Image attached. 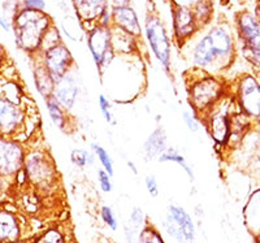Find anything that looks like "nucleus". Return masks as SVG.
Masks as SVG:
<instances>
[{"mask_svg":"<svg viewBox=\"0 0 260 243\" xmlns=\"http://www.w3.org/2000/svg\"><path fill=\"white\" fill-rule=\"evenodd\" d=\"M52 27V18L46 12L39 9H22L13 21L16 43L26 52L39 51Z\"/></svg>","mask_w":260,"mask_h":243,"instance_id":"1","label":"nucleus"},{"mask_svg":"<svg viewBox=\"0 0 260 243\" xmlns=\"http://www.w3.org/2000/svg\"><path fill=\"white\" fill-rule=\"evenodd\" d=\"M236 106V98L233 100V98H229L225 94L215 106H212L207 112L199 117L201 121H203V126L215 142V147L217 150L224 149L231 141V136L233 135L236 119L238 115L234 112Z\"/></svg>","mask_w":260,"mask_h":243,"instance_id":"2","label":"nucleus"},{"mask_svg":"<svg viewBox=\"0 0 260 243\" xmlns=\"http://www.w3.org/2000/svg\"><path fill=\"white\" fill-rule=\"evenodd\" d=\"M225 94L224 81L208 75L207 72H204L203 77L195 78L187 85L189 103L198 117L215 106Z\"/></svg>","mask_w":260,"mask_h":243,"instance_id":"3","label":"nucleus"},{"mask_svg":"<svg viewBox=\"0 0 260 243\" xmlns=\"http://www.w3.org/2000/svg\"><path fill=\"white\" fill-rule=\"evenodd\" d=\"M162 230L176 243H195L197 229L191 215L178 203H169L162 220Z\"/></svg>","mask_w":260,"mask_h":243,"instance_id":"4","label":"nucleus"},{"mask_svg":"<svg viewBox=\"0 0 260 243\" xmlns=\"http://www.w3.org/2000/svg\"><path fill=\"white\" fill-rule=\"evenodd\" d=\"M236 25L246 60L260 68V24L251 13L241 12L237 15Z\"/></svg>","mask_w":260,"mask_h":243,"instance_id":"5","label":"nucleus"},{"mask_svg":"<svg viewBox=\"0 0 260 243\" xmlns=\"http://www.w3.org/2000/svg\"><path fill=\"white\" fill-rule=\"evenodd\" d=\"M87 46L98 71L103 73L106 69L110 68L115 59L112 27L96 25L87 30Z\"/></svg>","mask_w":260,"mask_h":243,"instance_id":"6","label":"nucleus"},{"mask_svg":"<svg viewBox=\"0 0 260 243\" xmlns=\"http://www.w3.org/2000/svg\"><path fill=\"white\" fill-rule=\"evenodd\" d=\"M234 98L247 119L260 122V83L256 78L243 75L237 82Z\"/></svg>","mask_w":260,"mask_h":243,"instance_id":"7","label":"nucleus"},{"mask_svg":"<svg viewBox=\"0 0 260 243\" xmlns=\"http://www.w3.org/2000/svg\"><path fill=\"white\" fill-rule=\"evenodd\" d=\"M146 38L148 45L154 52L157 61L161 64L164 71H171V42H169L167 30L155 15H148L146 18Z\"/></svg>","mask_w":260,"mask_h":243,"instance_id":"8","label":"nucleus"},{"mask_svg":"<svg viewBox=\"0 0 260 243\" xmlns=\"http://www.w3.org/2000/svg\"><path fill=\"white\" fill-rule=\"evenodd\" d=\"M25 175L39 189H50L56 182L57 170L48 154L36 151L25 159Z\"/></svg>","mask_w":260,"mask_h":243,"instance_id":"9","label":"nucleus"},{"mask_svg":"<svg viewBox=\"0 0 260 243\" xmlns=\"http://www.w3.org/2000/svg\"><path fill=\"white\" fill-rule=\"evenodd\" d=\"M42 64L55 83L62 80L67 75H69L73 66L76 65L72 52L62 42H59L56 45L43 50Z\"/></svg>","mask_w":260,"mask_h":243,"instance_id":"10","label":"nucleus"},{"mask_svg":"<svg viewBox=\"0 0 260 243\" xmlns=\"http://www.w3.org/2000/svg\"><path fill=\"white\" fill-rule=\"evenodd\" d=\"M208 37L212 43L215 51L216 60H217V73L224 71L231 65L234 59V43L232 34L226 26L216 25L211 27L208 31Z\"/></svg>","mask_w":260,"mask_h":243,"instance_id":"11","label":"nucleus"},{"mask_svg":"<svg viewBox=\"0 0 260 243\" xmlns=\"http://www.w3.org/2000/svg\"><path fill=\"white\" fill-rule=\"evenodd\" d=\"M25 125V112L18 101L0 95V135H13Z\"/></svg>","mask_w":260,"mask_h":243,"instance_id":"12","label":"nucleus"},{"mask_svg":"<svg viewBox=\"0 0 260 243\" xmlns=\"http://www.w3.org/2000/svg\"><path fill=\"white\" fill-rule=\"evenodd\" d=\"M201 29L190 7L173 4V34L178 47H182Z\"/></svg>","mask_w":260,"mask_h":243,"instance_id":"13","label":"nucleus"},{"mask_svg":"<svg viewBox=\"0 0 260 243\" xmlns=\"http://www.w3.org/2000/svg\"><path fill=\"white\" fill-rule=\"evenodd\" d=\"M25 159L22 147L17 142L0 138V176L8 177L20 173Z\"/></svg>","mask_w":260,"mask_h":243,"instance_id":"14","label":"nucleus"},{"mask_svg":"<svg viewBox=\"0 0 260 243\" xmlns=\"http://www.w3.org/2000/svg\"><path fill=\"white\" fill-rule=\"evenodd\" d=\"M74 12L82 25H89V30L99 25L102 16L110 9L108 0H72Z\"/></svg>","mask_w":260,"mask_h":243,"instance_id":"15","label":"nucleus"},{"mask_svg":"<svg viewBox=\"0 0 260 243\" xmlns=\"http://www.w3.org/2000/svg\"><path fill=\"white\" fill-rule=\"evenodd\" d=\"M112 26L122 30L133 38H139L142 36V27L139 24L138 16L130 6L112 7Z\"/></svg>","mask_w":260,"mask_h":243,"instance_id":"16","label":"nucleus"},{"mask_svg":"<svg viewBox=\"0 0 260 243\" xmlns=\"http://www.w3.org/2000/svg\"><path fill=\"white\" fill-rule=\"evenodd\" d=\"M52 96L68 112L73 110L78 100V96H80V83H78L77 78L72 75V72L59 82L55 83Z\"/></svg>","mask_w":260,"mask_h":243,"instance_id":"17","label":"nucleus"},{"mask_svg":"<svg viewBox=\"0 0 260 243\" xmlns=\"http://www.w3.org/2000/svg\"><path fill=\"white\" fill-rule=\"evenodd\" d=\"M168 135L164 128L159 126L147 136L143 143V154L146 160H155L159 159L164 152L168 150Z\"/></svg>","mask_w":260,"mask_h":243,"instance_id":"18","label":"nucleus"},{"mask_svg":"<svg viewBox=\"0 0 260 243\" xmlns=\"http://www.w3.org/2000/svg\"><path fill=\"white\" fill-rule=\"evenodd\" d=\"M243 221L252 237L260 234V190L252 194L243 210Z\"/></svg>","mask_w":260,"mask_h":243,"instance_id":"19","label":"nucleus"},{"mask_svg":"<svg viewBox=\"0 0 260 243\" xmlns=\"http://www.w3.org/2000/svg\"><path fill=\"white\" fill-rule=\"evenodd\" d=\"M21 228L17 217L11 212L0 211V243H15L20 240Z\"/></svg>","mask_w":260,"mask_h":243,"instance_id":"20","label":"nucleus"},{"mask_svg":"<svg viewBox=\"0 0 260 243\" xmlns=\"http://www.w3.org/2000/svg\"><path fill=\"white\" fill-rule=\"evenodd\" d=\"M46 107H47L48 115L52 120L53 125L60 130L65 131L69 126V112L62 107L56 99L51 96L46 99Z\"/></svg>","mask_w":260,"mask_h":243,"instance_id":"21","label":"nucleus"},{"mask_svg":"<svg viewBox=\"0 0 260 243\" xmlns=\"http://www.w3.org/2000/svg\"><path fill=\"white\" fill-rule=\"evenodd\" d=\"M157 161H159V163L177 164L180 168H182L183 172L186 173L187 178H189V181L191 182V184H194L195 182L194 169H192V166L190 165L189 161L185 159V156H183V155H181L180 151H178V150H176L175 147H168V150H167V151L164 152V154H162L159 159H157Z\"/></svg>","mask_w":260,"mask_h":243,"instance_id":"22","label":"nucleus"},{"mask_svg":"<svg viewBox=\"0 0 260 243\" xmlns=\"http://www.w3.org/2000/svg\"><path fill=\"white\" fill-rule=\"evenodd\" d=\"M36 86L41 95L46 99L51 98L53 95V89H55V82L48 75V72L43 66V64L36 68Z\"/></svg>","mask_w":260,"mask_h":243,"instance_id":"23","label":"nucleus"},{"mask_svg":"<svg viewBox=\"0 0 260 243\" xmlns=\"http://www.w3.org/2000/svg\"><path fill=\"white\" fill-rule=\"evenodd\" d=\"M34 243H71V239L60 226H53L38 235Z\"/></svg>","mask_w":260,"mask_h":243,"instance_id":"24","label":"nucleus"},{"mask_svg":"<svg viewBox=\"0 0 260 243\" xmlns=\"http://www.w3.org/2000/svg\"><path fill=\"white\" fill-rule=\"evenodd\" d=\"M90 149H91V151L94 152L96 159L99 160L102 168H103L111 177H113V176H115V166H113V159L110 155V152L107 151L103 146L95 142H92L91 145H90Z\"/></svg>","mask_w":260,"mask_h":243,"instance_id":"25","label":"nucleus"},{"mask_svg":"<svg viewBox=\"0 0 260 243\" xmlns=\"http://www.w3.org/2000/svg\"><path fill=\"white\" fill-rule=\"evenodd\" d=\"M95 154L92 151H87L83 149H74L71 152V161L77 166V168H86V166H91L95 163Z\"/></svg>","mask_w":260,"mask_h":243,"instance_id":"26","label":"nucleus"},{"mask_svg":"<svg viewBox=\"0 0 260 243\" xmlns=\"http://www.w3.org/2000/svg\"><path fill=\"white\" fill-rule=\"evenodd\" d=\"M138 243H167L159 229L152 224L147 223L139 234Z\"/></svg>","mask_w":260,"mask_h":243,"instance_id":"27","label":"nucleus"},{"mask_svg":"<svg viewBox=\"0 0 260 243\" xmlns=\"http://www.w3.org/2000/svg\"><path fill=\"white\" fill-rule=\"evenodd\" d=\"M148 223L146 214L143 212V210L141 207H133L129 214V219H127V223L130 226L138 229V230H142L146 226V224Z\"/></svg>","mask_w":260,"mask_h":243,"instance_id":"28","label":"nucleus"},{"mask_svg":"<svg viewBox=\"0 0 260 243\" xmlns=\"http://www.w3.org/2000/svg\"><path fill=\"white\" fill-rule=\"evenodd\" d=\"M98 104H99V110H101L102 116H103L104 121L107 124L111 125H116L115 122V117H113V112H112V104L111 101L108 100L104 94H101L98 96Z\"/></svg>","mask_w":260,"mask_h":243,"instance_id":"29","label":"nucleus"},{"mask_svg":"<svg viewBox=\"0 0 260 243\" xmlns=\"http://www.w3.org/2000/svg\"><path fill=\"white\" fill-rule=\"evenodd\" d=\"M101 219L104 224L112 231H117L118 220L116 217L115 212L110 205H102L101 207Z\"/></svg>","mask_w":260,"mask_h":243,"instance_id":"30","label":"nucleus"},{"mask_svg":"<svg viewBox=\"0 0 260 243\" xmlns=\"http://www.w3.org/2000/svg\"><path fill=\"white\" fill-rule=\"evenodd\" d=\"M182 120L183 124L186 125V128L191 133H199V130H201V119H199L198 115L194 111H183Z\"/></svg>","mask_w":260,"mask_h":243,"instance_id":"31","label":"nucleus"},{"mask_svg":"<svg viewBox=\"0 0 260 243\" xmlns=\"http://www.w3.org/2000/svg\"><path fill=\"white\" fill-rule=\"evenodd\" d=\"M96 177H98V184H99V187H101L102 191L106 194H110L113 190L112 177H111V176L108 175L103 168L98 169Z\"/></svg>","mask_w":260,"mask_h":243,"instance_id":"32","label":"nucleus"},{"mask_svg":"<svg viewBox=\"0 0 260 243\" xmlns=\"http://www.w3.org/2000/svg\"><path fill=\"white\" fill-rule=\"evenodd\" d=\"M145 186L146 190L148 191L151 198H157L160 194V190H159V184H157V180L155 177V175L150 173L145 177Z\"/></svg>","mask_w":260,"mask_h":243,"instance_id":"33","label":"nucleus"},{"mask_svg":"<svg viewBox=\"0 0 260 243\" xmlns=\"http://www.w3.org/2000/svg\"><path fill=\"white\" fill-rule=\"evenodd\" d=\"M25 4H26V8L30 9H39V11L45 9V2L43 0H25Z\"/></svg>","mask_w":260,"mask_h":243,"instance_id":"34","label":"nucleus"},{"mask_svg":"<svg viewBox=\"0 0 260 243\" xmlns=\"http://www.w3.org/2000/svg\"><path fill=\"white\" fill-rule=\"evenodd\" d=\"M126 166L130 169V170H132V173H133L134 176L138 175V168H137L136 164H134L133 161H132V160H127V161H126Z\"/></svg>","mask_w":260,"mask_h":243,"instance_id":"35","label":"nucleus"},{"mask_svg":"<svg viewBox=\"0 0 260 243\" xmlns=\"http://www.w3.org/2000/svg\"><path fill=\"white\" fill-rule=\"evenodd\" d=\"M115 6H129L130 0H111Z\"/></svg>","mask_w":260,"mask_h":243,"instance_id":"36","label":"nucleus"},{"mask_svg":"<svg viewBox=\"0 0 260 243\" xmlns=\"http://www.w3.org/2000/svg\"><path fill=\"white\" fill-rule=\"evenodd\" d=\"M255 18H256L257 22L260 24V0L259 3L256 4V8H255Z\"/></svg>","mask_w":260,"mask_h":243,"instance_id":"37","label":"nucleus"},{"mask_svg":"<svg viewBox=\"0 0 260 243\" xmlns=\"http://www.w3.org/2000/svg\"><path fill=\"white\" fill-rule=\"evenodd\" d=\"M0 25H2V27H3L4 30H7V31H9V25L7 24L6 21H4L2 17H0Z\"/></svg>","mask_w":260,"mask_h":243,"instance_id":"38","label":"nucleus"},{"mask_svg":"<svg viewBox=\"0 0 260 243\" xmlns=\"http://www.w3.org/2000/svg\"><path fill=\"white\" fill-rule=\"evenodd\" d=\"M254 243H260V234L256 235V237H254Z\"/></svg>","mask_w":260,"mask_h":243,"instance_id":"39","label":"nucleus"}]
</instances>
